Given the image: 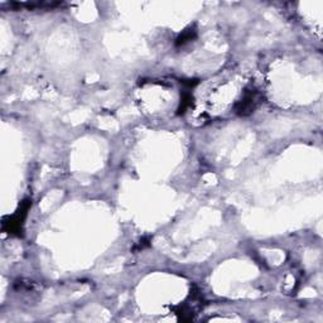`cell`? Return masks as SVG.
<instances>
[{
    "label": "cell",
    "instance_id": "6da1fadb",
    "mask_svg": "<svg viewBox=\"0 0 323 323\" xmlns=\"http://www.w3.org/2000/svg\"><path fill=\"white\" fill-rule=\"evenodd\" d=\"M260 102H261V95L258 90L255 89L246 90L243 99L237 102L236 109H235L236 110V114H239L240 116L250 115V114L254 113L255 109L260 105Z\"/></svg>",
    "mask_w": 323,
    "mask_h": 323
},
{
    "label": "cell",
    "instance_id": "7a4b0ae2",
    "mask_svg": "<svg viewBox=\"0 0 323 323\" xmlns=\"http://www.w3.org/2000/svg\"><path fill=\"white\" fill-rule=\"evenodd\" d=\"M193 36H195V30H186V32H183V34H181L179 38L177 39V45H184V43H187L188 41H191V39L193 38Z\"/></svg>",
    "mask_w": 323,
    "mask_h": 323
}]
</instances>
